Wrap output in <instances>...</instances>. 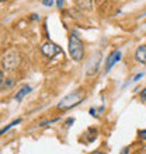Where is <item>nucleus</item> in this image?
<instances>
[{
  "label": "nucleus",
  "instance_id": "obj_17",
  "mask_svg": "<svg viewBox=\"0 0 146 154\" xmlns=\"http://www.w3.org/2000/svg\"><path fill=\"white\" fill-rule=\"evenodd\" d=\"M2 2H6V0H2Z\"/></svg>",
  "mask_w": 146,
  "mask_h": 154
},
{
  "label": "nucleus",
  "instance_id": "obj_6",
  "mask_svg": "<svg viewBox=\"0 0 146 154\" xmlns=\"http://www.w3.org/2000/svg\"><path fill=\"white\" fill-rule=\"evenodd\" d=\"M121 59V51H114V52L110 53V56L107 57V62H106V73H108L110 70L113 69V66L119 62Z\"/></svg>",
  "mask_w": 146,
  "mask_h": 154
},
{
  "label": "nucleus",
  "instance_id": "obj_11",
  "mask_svg": "<svg viewBox=\"0 0 146 154\" xmlns=\"http://www.w3.org/2000/svg\"><path fill=\"white\" fill-rule=\"evenodd\" d=\"M138 134H139V137H141V139H143V140H146V129L139 130V132H138Z\"/></svg>",
  "mask_w": 146,
  "mask_h": 154
},
{
  "label": "nucleus",
  "instance_id": "obj_5",
  "mask_svg": "<svg viewBox=\"0 0 146 154\" xmlns=\"http://www.w3.org/2000/svg\"><path fill=\"white\" fill-rule=\"evenodd\" d=\"M100 62H101V53L100 52L94 53L93 56H91V59H90L89 65H87V72H86V74H87V76H93V74L97 73Z\"/></svg>",
  "mask_w": 146,
  "mask_h": 154
},
{
  "label": "nucleus",
  "instance_id": "obj_16",
  "mask_svg": "<svg viewBox=\"0 0 146 154\" xmlns=\"http://www.w3.org/2000/svg\"><path fill=\"white\" fill-rule=\"evenodd\" d=\"M142 77H143V73H139V74H136V76L134 77V80H132V81H138L139 79H142Z\"/></svg>",
  "mask_w": 146,
  "mask_h": 154
},
{
  "label": "nucleus",
  "instance_id": "obj_9",
  "mask_svg": "<svg viewBox=\"0 0 146 154\" xmlns=\"http://www.w3.org/2000/svg\"><path fill=\"white\" fill-rule=\"evenodd\" d=\"M76 3L83 10H91L93 8V0H76Z\"/></svg>",
  "mask_w": 146,
  "mask_h": 154
},
{
  "label": "nucleus",
  "instance_id": "obj_7",
  "mask_svg": "<svg viewBox=\"0 0 146 154\" xmlns=\"http://www.w3.org/2000/svg\"><path fill=\"white\" fill-rule=\"evenodd\" d=\"M135 60L138 63L146 65V45H141L135 52Z\"/></svg>",
  "mask_w": 146,
  "mask_h": 154
},
{
  "label": "nucleus",
  "instance_id": "obj_4",
  "mask_svg": "<svg viewBox=\"0 0 146 154\" xmlns=\"http://www.w3.org/2000/svg\"><path fill=\"white\" fill-rule=\"evenodd\" d=\"M41 52H42L44 56L52 59V57L56 56L58 53H61V48L56 44H53V42H46V44H44L41 46Z\"/></svg>",
  "mask_w": 146,
  "mask_h": 154
},
{
  "label": "nucleus",
  "instance_id": "obj_14",
  "mask_svg": "<svg viewBox=\"0 0 146 154\" xmlns=\"http://www.w3.org/2000/svg\"><path fill=\"white\" fill-rule=\"evenodd\" d=\"M73 122H75V119H73V118H70V119H68V121H66V123H65V125H66V128H69V126L72 125Z\"/></svg>",
  "mask_w": 146,
  "mask_h": 154
},
{
  "label": "nucleus",
  "instance_id": "obj_12",
  "mask_svg": "<svg viewBox=\"0 0 146 154\" xmlns=\"http://www.w3.org/2000/svg\"><path fill=\"white\" fill-rule=\"evenodd\" d=\"M42 4L46 7H51V6H53V0H42Z\"/></svg>",
  "mask_w": 146,
  "mask_h": 154
},
{
  "label": "nucleus",
  "instance_id": "obj_13",
  "mask_svg": "<svg viewBox=\"0 0 146 154\" xmlns=\"http://www.w3.org/2000/svg\"><path fill=\"white\" fill-rule=\"evenodd\" d=\"M141 100H142V101H146V87L141 91Z\"/></svg>",
  "mask_w": 146,
  "mask_h": 154
},
{
  "label": "nucleus",
  "instance_id": "obj_2",
  "mask_svg": "<svg viewBox=\"0 0 146 154\" xmlns=\"http://www.w3.org/2000/svg\"><path fill=\"white\" fill-rule=\"evenodd\" d=\"M21 62V56L20 52L17 49H10L3 55L2 57V65H3V69L7 70V72H13L18 67Z\"/></svg>",
  "mask_w": 146,
  "mask_h": 154
},
{
  "label": "nucleus",
  "instance_id": "obj_15",
  "mask_svg": "<svg viewBox=\"0 0 146 154\" xmlns=\"http://www.w3.org/2000/svg\"><path fill=\"white\" fill-rule=\"evenodd\" d=\"M63 2H65V0H56V6L59 8H62L63 7Z\"/></svg>",
  "mask_w": 146,
  "mask_h": 154
},
{
  "label": "nucleus",
  "instance_id": "obj_10",
  "mask_svg": "<svg viewBox=\"0 0 146 154\" xmlns=\"http://www.w3.org/2000/svg\"><path fill=\"white\" fill-rule=\"evenodd\" d=\"M21 122V119H17V121H14V122H11V123H10V125H7L6 126V128H3V129H2V134H4L6 133V132H7L8 129H11L13 126H16V125H18V123H20Z\"/></svg>",
  "mask_w": 146,
  "mask_h": 154
},
{
  "label": "nucleus",
  "instance_id": "obj_3",
  "mask_svg": "<svg viewBox=\"0 0 146 154\" xmlns=\"http://www.w3.org/2000/svg\"><path fill=\"white\" fill-rule=\"evenodd\" d=\"M84 100V94L81 93V91H73V93L68 94L66 97H63L59 101V104H58V109H70V108H73V106L79 105L81 101Z\"/></svg>",
  "mask_w": 146,
  "mask_h": 154
},
{
  "label": "nucleus",
  "instance_id": "obj_1",
  "mask_svg": "<svg viewBox=\"0 0 146 154\" xmlns=\"http://www.w3.org/2000/svg\"><path fill=\"white\" fill-rule=\"evenodd\" d=\"M68 48H69V55L73 60L80 62L83 59V56H84V46H83V42L79 39L76 34H72L69 37Z\"/></svg>",
  "mask_w": 146,
  "mask_h": 154
},
{
  "label": "nucleus",
  "instance_id": "obj_8",
  "mask_svg": "<svg viewBox=\"0 0 146 154\" xmlns=\"http://www.w3.org/2000/svg\"><path fill=\"white\" fill-rule=\"evenodd\" d=\"M30 91H31V87H30L28 84H24L20 90H18V93L14 95V100H16L17 102H21V101H23V98H24L25 95L30 93Z\"/></svg>",
  "mask_w": 146,
  "mask_h": 154
}]
</instances>
